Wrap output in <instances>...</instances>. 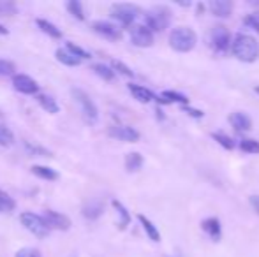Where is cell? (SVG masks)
<instances>
[{"mask_svg":"<svg viewBox=\"0 0 259 257\" xmlns=\"http://www.w3.org/2000/svg\"><path fill=\"white\" fill-rule=\"evenodd\" d=\"M233 55L242 62H254L259 55V44L257 41L249 34H238L233 39Z\"/></svg>","mask_w":259,"mask_h":257,"instance_id":"cell-1","label":"cell"},{"mask_svg":"<svg viewBox=\"0 0 259 257\" xmlns=\"http://www.w3.org/2000/svg\"><path fill=\"white\" fill-rule=\"evenodd\" d=\"M196 42H198V37L191 27H177L169 34V46L175 52L187 53L194 48Z\"/></svg>","mask_w":259,"mask_h":257,"instance_id":"cell-2","label":"cell"},{"mask_svg":"<svg viewBox=\"0 0 259 257\" xmlns=\"http://www.w3.org/2000/svg\"><path fill=\"white\" fill-rule=\"evenodd\" d=\"M171 9L166 6H155L145 14V21H147V27L152 32H164L171 25Z\"/></svg>","mask_w":259,"mask_h":257,"instance_id":"cell-3","label":"cell"},{"mask_svg":"<svg viewBox=\"0 0 259 257\" xmlns=\"http://www.w3.org/2000/svg\"><path fill=\"white\" fill-rule=\"evenodd\" d=\"M72 97H74V102L78 104L79 111H81V117L87 124H96L97 118H99V111L97 106L94 104V100L90 99V95L81 88H72Z\"/></svg>","mask_w":259,"mask_h":257,"instance_id":"cell-4","label":"cell"},{"mask_svg":"<svg viewBox=\"0 0 259 257\" xmlns=\"http://www.w3.org/2000/svg\"><path fill=\"white\" fill-rule=\"evenodd\" d=\"M140 7L133 4H115L111 6V16L123 27H133L134 20L140 16Z\"/></svg>","mask_w":259,"mask_h":257,"instance_id":"cell-5","label":"cell"},{"mask_svg":"<svg viewBox=\"0 0 259 257\" xmlns=\"http://www.w3.org/2000/svg\"><path fill=\"white\" fill-rule=\"evenodd\" d=\"M20 222L37 238H45L50 233V226L46 224L45 217H39L35 213H21Z\"/></svg>","mask_w":259,"mask_h":257,"instance_id":"cell-6","label":"cell"},{"mask_svg":"<svg viewBox=\"0 0 259 257\" xmlns=\"http://www.w3.org/2000/svg\"><path fill=\"white\" fill-rule=\"evenodd\" d=\"M210 42H211V48L219 53H226L229 49V44L231 42V34L229 30L224 27V25H217V27L211 28L210 32Z\"/></svg>","mask_w":259,"mask_h":257,"instance_id":"cell-7","label":"cell"},{"mask_svg":"<svg viewBox=\"0 0 259 257\" xmlns=\"http://www.w3.org/2000/svg\"><path fill=\"white\" fill-rule=\"evenodd\" d=\"M131 41L140 48H148L154 44V32L147 25H133L131 27Z\"/></svg>","mask_w":259,"mask_h":257,"instance_id":"cell-8","label":"cell"},{"mask_svg":"<svg viewBox=\"0 0 259 257\" xmlns=\"http://www.w3.org/2000/svg\"><path fill=\"white\" fill-rule=\"evenodd\" d=\"M42 217H45V220H46V224L50 226V229L67 231L69 227H71V220H69L65 215H62V213L53 212V210H46Z\"/></svg>","mask_w":259,"mask_h":257,"instance_id":"cell-9","label":"cell"},{"mask_svg":"<svg viewBox=\"0 0 259 257\" xmlns=\"http://www.w3.org/2000/svg\"><path fill=\"white\" fill-rule=\"evenodd\" d=\"M109 136L116 137L120 141H127V143H136L140 139V132L134 127H129V125H115V127L109 129Z\"/></svg>","mask_w":259,"mask_h":257,"instance_id":"cell-10","label":"cell"},{"mask_svg":"<svg viewBox=\"0 0 259 257\" xmlns=\"http://www.w3.org/2000/svg\"><path fill=\"white\" fill-rule=\"evenodd\" d=\"M13 86L21 93H37L39 92V85L27 74H16L13 78Z\"/></svg>","mask_w":259,"mask_h":257,"instance_id":"cell-11","label":"cell"},{"mask_svg":"<svg viewBox=\"0 0 259 257\" xmlns=\"http://www.w3.org/2000/svg\"><path fill=\"white\" fill-rule=\"evenodd\" d=\"M229 122H231L233 129L236 130V132H247V130H250L252 127V120H250V117L247 113H243V111H235V113L229 115Z\"/></svg>","mask_w":259,"mask_h":257,"instance_id":"cell-12","label":"cell"},{"mask_svg":"<svg viewBox=\"0 0 259 257\" xmlns=\"http://www.w3.org/2000/svg\"><path fill=\"white\" fill-rule=\"evenodd\" d=\"M92 28L106 39H120V35H122L120 28H116L115 25L109 23V21H96V23L92 25Z\"/></svg>","mask_w":259,"mask_h":257,"instance_id":"cell-13","label":"cell"},{"mask_svg":"<svg viewBox=\"0 0 259 257\" xmlns=\"http://www.w3.org/2000/svg\"><path fill=\"white\" fill-rule=\"evenodd\" d=\"M201 229L205 231L208 236L211 238L213 241H219L221 240V234H222V227H221V222H219V219H215V217H210V219H205L201 222Z\"/></svg>","mask_w":259,"mask_h":257,"instance_id":"cell-14","label":"cell"},{"mask_svg":"<svg viewBox=\"0 0 259 257\" xmlns=\"http://www.w3.org/2000/svg\"><path fill=\"white\" fill-rule=\"evenodd\" d=\"M208 7H210L211 13L219 18H228L233 11V4L229 2V0H210Z\"/></svg>","mask_w":259,"mask_h":257,"instance_id":"cell-15","label":"cell"},{"mask_svg":"<svg viewBox=\"0 0 259 257\" xmlns=\"http://www.w3.org/2000/svg\"><path fill=\"white\" fill-rule=\"evenodd\" d=\"M129 90H131V93L134 95V99H138L140 102H150V100L155 99L154 93H152L148 88H145V86H141V85H134V83H131Z\"/></svg>","mask_w":259,"mask_h":257,"instance_id":"cell-16","label":"cell"},{"mask_svg":"<svg viewBox=\"0 0 259 257\" xmlns=\"http://www.w3.org/2000/svg\"><path fill=\"white\" fill-rule=\"evenodd\" d=\"M55 55H57L58 62L64 64V65H79V64H81V59H79V57H76L74 53H71L67 48H58Z\"/></svg>","mask_w":259,"mask_h":257,"instance_id":"cell-17","label":"cell"},{"mask_svg":"<svg viewBox=\"0 0 259 257\" xmlns=\"http://www.w3.org/2000/svg\"><path fill=\"white\" fill-rule=\"evenodd\" d=\"M37 102L42 106V110H46L48 113H52V115H55V113H58V111H60L57 100H55L52 95H48V93H39V95H37Z\"/></svg>","mask_w":259,"mask_h":257,"instance_id":"cell-18","label":"cell"},{"mask_svg":"<svg viewBox=\"0 0 259 257\" xmlns=\"http://www.w3.org/2000/svg\"><path fill=\"white\" fill-rule=\"evenodd\" d=\"M157 100L159 102H164V104H171V102H180V104H189V99L185 95H182V93H177V92H171V90H167V92H162V95L157 97Z\"/></svg>","mask_w":259,"mask_h":257,"instance_id":"cell-19","label":"cell"},{"mask_svg":"<svg viewBox=\"0 0 259 257\" xmlns=\"http://www.w3.org/2000/svg\"><path fill=\"white\" fill-rule=\"evenodd\" d=\"M138 220L141 222V226H143L145 233L148 234V238H150L152 241H160V233H159V229H157V227L150 222V220L147 219V217H145V215H138Z\"/></svg>","mask_w":259,"mask_h":257,"instance_id":"cell-20","label":"cell"},{"mask_svg":"<svg viewBox=\"0 0 259 257\" xmlns=\"http://www.w3.org/2000/svg\"><path fill=\"white\" fill-rule=\"evenodd\" d=\"M103 204H101L99 201H92V202H89V204L83 208V215L87 217V219H90V220H94V219H99L101 215H103Z\"/></svg>","mask_w":259,"mask_h":257,"instance_id":"cell-21","label":"cell"},{"mask_svg":"<svg viewBox=\"0 0 259 257\" xmlns=\"http://www.w3.org/2000/svg\"><path fill=\"white\" fill-rule=\"evenodd\" d=\"M32 173L39 178H45V180H57L58 178V173L55 169L48 168V166H32Z\"/></svg>","mask_w":259,"mask_h":257,"instance_id":"cell-22","label":"cell"},{"mask_svg":"<svg viewBox=\"0 0 259 257\" xmlns=\"http://www.w3.org/2000/svg\"><path fill=\"white\" fill-rule=\"evenodd\" d=\"M141 166H143V157H141L138 151H133V153H127L125 157V168L127 171H138V169H141Z\"/></svg>","mask_w":259,"mask_h":257,"instance_id":"cell-23","label":"cell"},{"mask_svg":"<svg viewBox=\"0 0 259 257\" xmlns=\"http://www.w3.org/2000/svg\"><path fill=\"white\" fill-rule=\"evenodd\" d=\"M35 25H37L39 28H41L45 34H48V35H52V37H55V39H60L62 37V32L58 30L57 27H55L53 23H50V21H46V20H35Z\"/></svg>","mask_w":259,"mask_h":257,"instance_id":"cell-24","label":"cell"},{"mask_svg":"<svg viewBox=\"0 0 259 257\" xmlns=\"http://www.w3.org/2000/svg\"><path fill=\"white\" fill-rule=\"evenodd\" d=\"M113 206H115V210H116V212H118V215H120L118 227H120V229H125V227L129 226V222H131V215H129V212H127L125 206H123L120 201H113Z\"/></svg>","mask_w":259,"mask_h":257,"instance_id":"cell-25","label":"cell"},{"mask_svg":"<svg viewBox=\"0 0 259 257\" xmlns=\"http://www.w3.org/2000/svg\"><path fill=\"white\" fill-rule=\"evenodd\" d=\"M92 71L96 72L97 76H101L103 79H106V81H113V79H115V71L104 64H96L92 67Z\"/></svg>","mask_w":259,"mask_h":257,"instance_id":"cell-26","label":"cell"},{"mask_svg":"<svg viewBox=\"0 0 259 257\" xmlns=\"http://www.w3.org/2000/svg\"><path fill=\"white\" fill-rule=\"evenodd\" d=\"M65 7H67V11L76 18V20H85V13H83L81 2H78V0H71V2H67V6Z\"/></svg>","mask_w":259,"mask_h":257,"instance_id":"cell-27","label":"cell"},{"mask_svg":"<svg viewBox=\"0 0 259 257\" xmlns=\"http://www.w3.org/2000/svg\"><path fill=\"white\" fill-rule=\"evenodd\" d=\"M211 137H213V139L217 141V143L221 144L222 148H226V150H233V148H235V143H233V139L229 136H226V134L213 132V134H211Z\"/></svg>","mask_w":259,"mask_h":257,"instance_id":"cell-28","label":"cell"},{"mask_svg":"<svg viewBox=\"0 0 259 257\" xmlns=\"http://www.w3.org/2000/svg\"><path fill=\"white\" fill-rule=\"evenodd\" d=\"M0 208H2V212H11V210L16 208L14 199L9 194L4 192V190H0Z\"/></svg>","mask_w":259,"mask_h":257,"instance_id":"cell-29","label":"cell"},{"mask_svg":"<svg viewBox=\"0 0 259 257\" xmlns=\"http://www.w3.org/2000/svg\"><path fill=\"white\" fill-rule=\"evenodd\" d=\"M14 143V134L6 125H0V146H11Z\"/></svg>","mask_w":259,"mask_h":257,"instance_id":"cell-30","label":"cell"},{"mask_svg":"<svg viewBox=\"0 0 259 257\" xmlns=\"http://www.w3.org/2000/svg\"><path fill=\"white\" fill-rule=\"evenodd\" d=\"M240 148L247 153H259V141L256 139H242L240 141Z\"/></svg>","mask_w":259,"mask_h":257,"instance_id":"cell-31","label":"cell"},{"mask_svg":"<svg viewBox=\"0 0 259 257\" xmlns=\"http://www.w3.org/2000/svg\"><path fill=\"white\" fill-rule=\"evenodd\" d=\"M14 71H16V65L13 62H9V60H0V76H16L14 74Z\"/></svg>","mask_w":259,"mask_h":257,"instance_id":"cell-32","label":"cell"},{"mask_svg":"<svg viewBox=\"0 0 259 257\" xmlns=\"http://www.w3.org/2000/svg\"><path fill=\"white\" fill-rule=\"evenodd\" d=\"M111 69H113V71H118L120 74H123V76H129V78H133V76H134V72L131 71L125 64L120 62V60H111Z\"/></svg>","mask_w":259,"mask_h":257,"instance_id":"cell-33","label":"cell"},{"mask_svg":"<svg viewBox=\"0 0 259 257\" xmlns=\"http://www.w3.org/2000/svg\"><path fill=\"white\" fill-rule=\"evenodd\" d=\"M65 48H67L71 53H74L76 57H79V59H90V53L85 52L83 48H79V46H76L74 42H67V44H65Z\"/></svg>","mask_w":259,"mask_h":257,"instance_id":"cell-34","label":"cell"},{"mask_svg":"<svg viewBox=\"0 0 259 257\" xmlns=\"http://www.w3.org/2000/svg\"><path fill=\"white\" fill-rule=\"evenodd\" d=\"M25 146L28 148V151H30L32 155H39L42 153V157H50V151L45 150L42 146H35V144H32L30 141H25Z\"/></svg>","mask_w":259,"mask_h":257,"instance_id":"cell-35","label":"cell"},{"mask_svg":"<svg viewBox=\"0 0 259 257\" xmlns=\"http://www.w3.org/2000/svg\"><path fill=\"white\" fill-rule=\"evenodd\" d=\"M243 23L252 28V30L259 32V13H254V14H250V16H247L245 20H243Z\"/></svg>","mask_w":259,"mask_h":257,"instance_id":"cell-36","label":"cell"},{"mask_svg":"<svg viewBox=\"0 0 259 257\" xmlns=\"http://www.w3.org/2000/svg\"><path fill=\"white\" fill-rule=\"evenodd\" d=\"M18 7L13 2H0V14H16Z\"/></svg>","mask_w":259,"mask_h":257,"instance_id":"cell-37","label":"cell"},{"mask_svg":"<svg viewBox=\"0 0 259 257\" xmlns=\"http://www.w3.org/2000/svg\"><path fill=\"white\" fill-rule=\"evenodd\" d=\"M16 257H42V255L35 248H21V250L16 252Z\"/></svg>","mask_w":259,"mask_h":257,"instance_id":"cell-38","label":"cell"},{"mask_svg":"<svg viewBox=\"0 0 259 257\" xmlns=\"http://www.w3.org/2000/svg\"><path fill=\"white\" fill-rule=\"evenodd\" d=\"M249 201H250V206H252V208L259 213V195H250Z\"/></svg>","mask_w":259,"mask_h":257,"instance_id":"cell-39","label":"cell"},{"mask_svg":"<svg viewBox=\"0 0 259 257\" xmlns=\"http://www.w3.org/2000/svg\"><path fill=\"white\" fill-rule=\"evenodd\" d=\"M185 111H187L189 115H192V117H196V118H201V117H203V111H198V110H191V108H185Z\"/></svg>","mask_w":259,"mask_h":257,"instance_id":"cell-40","label":"cell"},{"mask_svg":"<svg viewBox=\"0 0 259 257\" xmlns=\"http://www.w3.org/2000/svg\"><path fill=\"white\" fill-rule=\"evenodd\" d=\"M0 34H2V35H7V34H9V30H7V28L4 27L2 23H0Z\"/></svg>","mask_w":259,"mask_h":257,"instance_id":"cell-41","label":"cell"},{"mask_svg":"<svg viewBox=\"0 0 259 257\" xmlns=\"http://www.w3.org/2000/svg\"><path fill=\"white\" fill-rule=\"evenodd\" d=\"M256 92H257V93H259V86H257V88H256Z\"/></svg>","mask_w":259,"mask_h":257,"instance_id":"cell-42","label":"cell"},{"mask_svg":"<svg viewBox=\"0 0 259 257\" xmlns=\"http://www.w3.org/2000/svg\"><path fill=\"white\" fill-rule=\"evenodd\" d=\"M0 213H2V208H0Z\"/></svg>","mask_w":259,"mask_h":257,"instance_id":"cell-43","label":"cell"}]
</instances>
